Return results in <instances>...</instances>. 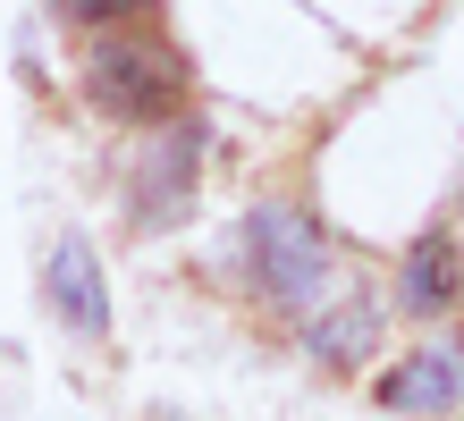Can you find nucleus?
I'll return each mask as SVG.
<instances>
[{
	"instance_id": "f257e3e1",
	"label": "nucleus",
	"mask_w": 464,
	"mask_h": 421,
	"mask_svg": "<svg viewBox=\"0 0 464 421\" xmlns=\"http://www.w3.org/2000/svg\"><path fill=\"white\" fill-rule=\"evenodd\" d=\"M237 262L254 278L262 303H279V312H321L330 303V236L313 228V211L295 203H254L237 219Z\"/></svg>"
},
{
	"instance_id": "f03ea898",
	"label": "nucleus",
	"mask_w": 464,
	"mask_h": 421,
	"mask_svg": "<svg viewBox=\"0 0 464 421\" xmlns=\"http://www.w3.org/2000/svg\"><path fill=\"white\" fill-rule=\"evenodd\" d=\"M85 93H93L102 119H119V127H169L178 101H186V60L152 25H111V34H93V51H85Z\"/></svg>"
},
{
	"instance_id": "7ed1b4c3",
	"label": "nucleus",
	"mask_w": 464,
	"mask_h": 421,
	"mask_svg": "<svg viewBox=\"0 0 464 421\" xmlns=\"http://www.w3.org/2000/svg\"><path fill=\"white\" fill-rule=\"evenodd\" d=\"M195 177H203V127H160L144 144V160H135V186H127L135 228L144 236L178 228V219L195 211Z\"/></svg>"
},
{
	"instance_id": "20e7f679",
	"label": "nucleus",
	"mask_w": 464,
	"mask_h": 421,
	"mask_svg": "<svg viewBox=\"0 0 464 421\" xmlns=\"http://www.w3.org/2000/svg\"><path fill=\"white\" fill-rule=\"evenodd\" d=\"M43 303H51V321H60L76 346H102V337H111V278H102L93 236H60V244H51Z\"/></svg>"
},
{
	"instance_id": "39448f33",
	"label": "nucleus",
	"mask_w": 464,
	"mask_h": 421,
	"mask_svg": "<svg viewBox=\"0 0 464 421\" xmlns=\"http://www.w3.org/2000/svg\"><path fill=\"white\" fill-rule=\"evenodd\" d=\"M464 405V346H414L380 371V413H456Z\"/></svg>"
},
{
	"instance_id": "423d86ee",
	"label": "nucleus",
	"mask_w": 464,
	"mask_h": 421,
	"mask_svg": "<svg viewBox=\"0 0 464 421\" xmlns=\"http://www.w3.org/2000/svg\"><path fill=\"white\" fill-rule=\"evenodd\" d=\"M456 295H464V262H456V236H448V228L414 236V253L397 262V312H414V321H440Z\"/></svg>"
},
{
	"instance_id": "0eeeda50",
	"label": "nucleus",
	"mask_w": 464,
	"mask_h": 421,
	"mask_svg": "<svg viewBox=\"0 0 464 421\" xmlns=\"http://www.w3.org/2000/svg\"><path fill=\"white\" fill-rule=\"evenodd\" d=\"M372 346H380V303L372 295L321 303L304 321V362L313 371H354V362H372Z\"/></svg>"
},
{
	"instance_id": "6e6552de",
	"label": "nucleus",
	"mask_w": 464,
	"mask_h": 421,
	"mask_svg": "<svg viewBox=\"0 0 464 421\" xmlns=\"http://www.w3.org/2000/svg\"><path fill=\"white\" fill-rule=\"evenodd\" d=\"M60 17L68 25H102V17L119 25V17H152V0H60Z\"/></svg>"
}]
</instances>
